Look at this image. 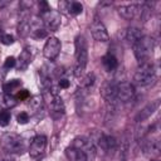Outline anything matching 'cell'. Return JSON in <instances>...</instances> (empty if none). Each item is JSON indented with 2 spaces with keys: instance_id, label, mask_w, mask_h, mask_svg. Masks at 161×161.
I'll list each match as a JSON object with an SVG mask.
<instances>
[{
  "instance_id": "1",
  "label": "cell",
  "mask_w": 161,
  "mask_h": 161,
  "mask_svg": "<svg viewBox=\"0 0 161 161\" xmlns=\"http://www.w3.org/2000/svg\"><path fill=\"white\" fill-rule=\"evenodd\" d=\"M75 65H74V75L80 77L84 73L87 62H88V49L87 42L83 35H78L75 38Z\"/></svg>"
},
{
  "instance_id": "22",
  "label": "cell",
  "mask_w": 161,
  "mask_h": 161,
  "mask_svg": "<svg viewBox=\"0 0 161 161\" xmlns=\"http://www.w3.org/2000/svg\"><path fill=\"white\" fill-rule=\"evenodd\" d=\"M67 11L70 15H78L83 11V5L78 1H68V6H67Z\"/></svg>"
},
{
  "instance_id": "18",
  "label": "cell",
  "mask_w": 161,
  "mask_h": 161,
  "mask_svg": "<svg viewBox=\"0 0 161 161\" xmlns=\"http://www.w3.org/2000/svg\"><path fill=\"white\" fill-rule=\"evenodd\" d=\"M30 30H31V21L29 20V18H23L18 25V33H19V36L21 38H26L29 34H30Z\"/></svg>"
},
{
  "instance_id": "8",
  "label": "cell",
  "mask_w": 161,
  "mask_h": 161,
  "mask_svg": "<svg viewBox=\"0 0 161 161\" xmlns=\"http://www.w3.org/2000/svg\"><path fill=\"white\" fill-rule=\"evenodd\" d=\"M47 147V137L44 135H36L30 141L29 146V155L31 157H39Z\"/></svg>"
},
{
  "instance_id": "33",
  "label": "cell",
  "mask_w": 161,
  "mask_h": 161,
  "mask_svg": "<svg viewBox=\"0 0 161 161\" xmlns=\"http://www.w3.org/2000/svg\"><path fill=\"white\" fill-rule=\"evenodd\" d=\"M3 161H13V160H3Z\"/></svg>"
},
{
  "instance_id": "29",
  "label": "cell",
  "mask_w": 161,
  "mask_h": 161,
  "mask_svg": "<svg viewBox=\"0 0 161 161\" xmlns=\"http://www.w3.org/2000/svg\"><path fill=\"white\" fill-rule=\"evenodd\" d=\"M16 65V59L14 58V57H6V59H5V62H4V68L5 69H10V68H13V67H15Z\"/></svg>"
},
{
  "instance_id": "6",
  "label": "cell",
  "mask_w": 161,
  "mask_h": 161,
  "mask_svg": "<svg viewBox=\"0 0 161 161\" xmlns=\"http://www.w3.org/2000/svg\"><path fill=\"white\" fill-rule=\"evenodd\" d=\"M60 49H62L60 40L55 36H50V38H48V40L45 42V44L43 47V55H44L45 59L53 62L58 58V55L60 53Z\"/></svg>"
},
{
  "instance_id": "3",
  "label": "cell",
  "mask_w": 161,
  "mask_h": 161,
  "mask_svg": "<svg viewBox=\"0 0 161 161\" xmlns=\"http://www.w3.org/2000/svg\"><path fill=\"white\" fill-rule=\"evenodd\" d=\"M135 82L138 86H150L155 80V67L151 62H143L138 65L135 75H133Z\"/></svg>"
},
{
  "instance_id": "35",
  "label": "cell",
  "mask_w": 161,
  "mask_h": 161,
  "mask_svg": "<svg viewBox=\"0 0 161 161\" xmlns=\"http://www.w3.org/2000/svg\"><path fill=\"white\" fill-rule=\"evenodd\" d=\"M153 161H156V160H153Z\"/></svg>"
},
{
  "instance_id": "23",
  "label": "cell",
  "mask_w": 161,
  "mask_h": 161,
  "mask_svg": "<svg viewBox=\"0 0 161 161\" xmlns=\"http://www.w3.org/2000/svg\"><path fill=\"white\" fill-rule=\"evenodd\" d=\"M94 80H96V75H94L93 73H88V74H86V75L82 78L80 86H82L83 88H89V87H92V86L94 84Z\"/></svg>"
},
{
  "instance_id": "12",
  "label": "cell",
  "mask_w": 161,
  "mask_h": 161,
  "mask_svg": "<svg viewBox=\"0 0 161 161\" xmlns=\"http://www.w3.org/2000/svg\"><path fill=\"white\" fill-rule=\"evenodd\" d=\"M97 143L104 152H111V151L117 148V140L111 135L101 133L98 140H97Z\"/></svg>"
},
{
  "instance_id": "10",
  "label": "cell",
  "mask_w": 161,
  "mask_h": 161,
  "mask_svg": "<svg viewBox=\"0 0 161 161\" xmlns=\"http://www.w3.org/2000/svg\"><path fill=\"white\" fill-rule=\"evenodd\" d=\"M158 107H160V99H155V101H152L151 103H148L147 106H145L137 114H136V117H135V121L136 122H143V121H146V119H148L157 109H158Z\"/></svg>"
},
{
  "instance_id": "30",
  "label": "cell",
  "mask_w": 161,
  "mask_h": 161,
  "mask_svg": "<svg viewBox=\"0 0 161 161\" xmlns=\"http://www.w3.org/2000/svg\"><path fill=\"white\" fill-rule=\"evenodd\" d=\"M29 97H30V94H29L28 89H21V91H19V92L16 93V96H15V98H16L18 101H25V99H28Z\"/></svg>"
},
{
  "instance_id": "11",
  "label": "cell",
  "mask_w": 161,
  "mask_h": 161,
  "mask_svg": "<svg viewBox=\"0 0 161 161\" xmlns=\"http://www.w3.org/2000/svg\"><path fill=\"white\" fill-rule=\"evenodd\" d=\"M116 88H117V84L112 80H107L102 84L101 87V94L102 97L107 101V102H111L113 103L114 101H117V97H116Z\"/></svg>"
},
{
  "instance_id": "19",
  "label": "cell",
  "mask_w": 161,
  "mask_h": 161,
  "mask_svg": "<svg viewBox=\"0 0 161 161\" xmlns=\"http://www.w3.org/2000/svg\"><path fill=\"white\" fill-rule=\"evenodd\" d=\"M65 156H67V158H68L69 161L86 160L84 153H83L80 150H78V148H75V147H72V146L65 148Z\"/></svg>"
},
{
  "instance_id": "24",
  "label": "cell",
  "mask_w": 161,
  "mask_h": 161,
  "mask_svg": "<svg viewBox=\"0 0 161 161\" xmlns=\"http://www.w3.org/2000/svg\"><path fill=\"white\" fill-rule=\"evenodd\" d=\"M30 35L35 39H43V38H47L48 30L43 29V28H34V29L30 30Z\"/></svg>"
},
{
  "instance_id": "2",
  "label": "cell",
  "mask_w": 161,
  "mask_h": 161,
  "mask_svg": "<svg viewBox=\"0 0 161 161\" xmlns=\"http://www.w3.org/2000/svg\"><path fill=\"white\" fill-rule=\"evenodd\" d=\"M1 148L9 153H21L25 150V140L14 132L4 133L0 140Z\"/></svg>"
},
{
  "instance_id": "28",
  "label": "cell",
  "mask_w": 161,
  "mask_h": 161,
  "mask_svg": "<svg viewBox=\"0 0 161 161\" xmlns=\"http://www.w3.org/2000/svg\"><path fill=\"white\" fill-rule=\"evenodd\" d=\"M0 42L4 45H10L14 43V36L11 34H1L0 35Z\"/></svg>"
},
{
  "instance_id": "16",
  "label": "cell",
  "mask_w": 161,
  "mask_h": 161,
  "mask_svg": "<svg viewBox=\"0 0 161 161\" xmlns=\"http://www.w3.org/2000/svg\"><path fill=\"white\" fill-rule=\"evenodd\" d=\"M143 152L146 155H151V156H155V155H158L160 152V142L158 140H148L143 143Z\"/></svg>"
},
{
  "instance_id": "21",
  "label": "cell",
  "mask_w": 161,
  "mask_h": 161,
  "mask_svg": "<svg viewBox=\"0 0 161 161\" xmlns=\"http://www.w3.org/2000/svg\"><path fill=\"white\" fill-rule=\"evenodd\" d=\"M30 108L34 111V112H40L43 109V106H44V99L42 96H34L31 99H30Z\"/></svg>"
},
{
  "instance_id": "4",
  "label": "cell",
  "mask_w": 161,
  "mask_h": 161,
  "mask_svg": "<svg viewBox=\"0 0 161 161\" xmlns=\"http://www.w3.org/2000/svg\"><path fill=\"white\" fill-rule=\"evenodd\" d=\"M133 47V53L136 59L138 60V63H143L147 62L150 55L152 54L153 50V39L150 36H142L136 44L132 45Z\"/></svg>"
},
{
  "instance_id": "25",
  "label": "cell",
  "mask_w": 161,
  "mask_h": 161,
  "mask_svg": "<svg viewBox=\"0 0 161 161\" xmlns=\"http://www.w3.org/2000/svg\"><path fill=\"white\" fill-rule=\"evenodd\" d=\"M10 119H11V114L8 109L0 111V126L1 127H6L10 123Z\"/></svg>"
},
{
  "instance_id": "13",
  "label": "cell",
  "mask_w": 161,
  "mask_h": 161,
  "mask_svg": "<svg viewBox=\"0 0 161 161\" xmlns=\"http://www.w3.org/2000/svg\"><path fill=\"white\" fill-rule=\"evenodd\" d=\"M141 10V5L140 4H128V5H122L118 8V14L126 19V20H131L133 19Z\"/></svg>"
},
{
  "instance_id": "5",
  "label": "cell",
  "mask_w": 161,
  "mask_h": 161,
  "mask_svg": "<svg viewBox=\"0 0 161 161\" xmlns=\"http://www.w3.org/2000/svg\"><path fill=\"white\" fill-rule=\"evenodd\" d=\"M42 16V20H43V24L45 26L47 30L49 31H55L58 30V28L62 24V15L58 10H54V9H49L44 13L40 14Z\"/></svg>"
},
{
  "instance_id": "20",
  "label": "cell",
  "mask_w": 161,
  "mask_h": 161,
  "mask_svg": "<svg viewBox=\"0 0 161 161\" xmlns=\"http://www.w3.org/2000/svg\"><path fill=\"white\" fill-rule=\"evenodd\" d=\"M20 86H21V80H20V79H11V80L4 83V86H3V91H4V93H9V94H11V92L15 91V89H18Z\"/></svg>"
},
{
  "instance_id": "27",
  "label": "cell",
  "mask_w": 161,
  "mask_h": 161,
  "mask_svg": "<svg viewBox=\"0 0 161 161\" xmlns=\"http://www.w3.org/2000/svg\"><path fill=\"white\" fill-rule=\"evenodd\" d=\"M29 119H30V117H29V114L26 112H20L16 116V121H18L19 125H26L29 122Z\"/></svg>"
},
{
  "instance_id": "31",
  "label": "cell",
  "mask_w": 161,
  "mask_h": 161,
  "mask_svg": "<svg viewBox=\"0 0 161 161\" xmlns=\"http://www.w3.org/2000/svg\"><path fill=\"white\" fill-rule=\"evenodd\" d=\"M69 86H70V80H68L67 78H59L58 87L60 89H67V88H69Z\"/></svg>"
},
{
  "instance_id": "7",
  "label": "cell",
  "mask_w": 161,
  "mask_h": 161,
  "mask_svg": "<svg viewBox=\"0 0 161 161\" xmlns=\"http://www.w3.org/2000/svg\"><path fill=\"white\" fill-rule=\"evenodd\" d=\"M133 96H135V87H133V84H131L130 82L117 83V88H116L117 101L128 102V101H131L133 98Z\"/></svg>"
},
{
  "instance_id": "9",
  "label": "cell",
  "mask_w": 161,
  "mask_h": 161,
  "mask_svg": "<svg viewBox=\"0 0 161 161\" xmlns=\"http://www.w3.org/2000/svg\"><path fill=\"white\" fill-rule=\"evenodd\" d=\"M91 33H92V36L97 42H108L109 40V35H108V31H107L104 24L98 19L93 20V23L91 25Z\"/></svg>"
},
{
  "instance_id": "26",
  "label": "cell",
  "mask_w": 161,
  "mask_h": 161,
  "mask_svg": "<svg viewBox=\"0 0 161 161\" xmlns=\"http://www.w3.org/2000/svg\"><path fill=\"white\" fill-rule=\"evenodd\" d=\"M3 102H4V104H5L8 108H11V107H14V106L16 104L18 99H16L15 96H13V94L4 93V96H3Z\"/></svg>"
},
{
  "instance_id": "17",
  "label": "cell",
  "mask_w": 161,
  "mask_h": 161,
  "mask_svg": "<svg viewBox=\"0 0 161 161\" xmlns=\"http://www.w3.org/2000/svg\"><path fill=\"white\" fill-rule=\"evenodd\" d=\"M142 36H143V35H142L141 29H138V28H136V26H131V28H128L127 31H126V39H127V42L131 43L132 45L136 44Z\"/></svg>"
},
{
  "instance_id": "14",
  "label": "cell",
  "mask_w": 161,
  "mask_h": 161,
  "mask_svg": "<svg viewBox=\"0 0 161 161\" xmlns=\"http://www.w3.org/2000/svg\"><path fill=\"white\" fill-rule=\"evenodd\" d=\"M30 62H31V53H30V50L29 49H23L21 50V53L19 54V57H18V59H16V69L18 70H25L28 67H29V64H30Z\"/></svg>"
},
{
  "instance_id": "32",
  "label": "cell",
  "mask_w": 161,
  "mask_h": 161,
  "mask_svg": "<svg viewBox=\"0 0 161 161\" xmlns=\"http://www.w3.org/2000/svg\"><path fill=\"white\" fill-rule=\"evenodd\" d=\"M8 4H9L8 1H0V9H1V8H4V6H6Z\"/></svg>"
},
{
  "instance_id": "34",
  "label": "cell",
  "mask_w": 161,
  "mask_h": 161,
  "mask_svg": "<svg viewBox=\"0 0 161 161\" xmlns=\"http://www.w3.org/2000/svg\"><path fill=\"white\" fill-rule=\"evenodd\" d=\"M79 161H86V160H79Z\"/></svg>"
},
{
  "instance_id": "15",
  "label": "cell",
  "mask_w": 161,
  "mask_h": 161,
  "mask_svg": "<svg viewBox=\"0 0 161 161\" xmlns=\"http://www.w3.org/2000/svg\"><path fill=\"white\" fill-rule=\"evenodd\" d=\"M102 64L107 72H113L118 67V60L112 53H107L106 55L102 57Z\"/></svg>"
}]
</instances>
